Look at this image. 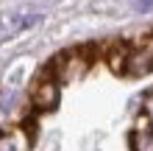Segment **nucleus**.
Masks as SVG:
<instances>
[{
    "label": "nucleus",
    "mask_w": 153,
    "mask_h": 151,
    "mask_svg": "<svg viewBox=\"0 0 153 151\" xmlns=\"http://www.w3.org/2000/svg\"><path fill=\"white\" fill-rule=\"evenodd\" d=\"M36 20H39V11H36V8H28V6L17 8V11L0 14V39H8V37H14V34L31 28Z\"/></svg>",
    "instance_id": "1"
},
{
    "label": "nucleus",
    "mask_w": 153,
    "mask_h": 151,
    "mask_svg": "<svg viewBox=\"0 0 153 151\" xmlns=\"http://www.w3.org/2000/svg\"><path fill=\"white\" fill-rule=\"evenodd\" d=\"M31 101L36 109H53L59 104V84L53 78H39L33 84V92H31Z\"/></svg>",
    "instance_id": "2"
},
{
    "label": "nucleus",
    "mask_w": 153,
    "mask_h": 151,
    "mask_svg": "<svg viewBox=\"0 0 153 151\" xmlns=\"http://www.w3.org/2000/svg\"><path fill=\"white\" fill-rule=\"evenodd\" d=\"M31 148V134L25 129H6L0 131V151H28Z\"/></svg>",
    "instance_id": "3"
},
{
    "label": "nucleus",
    "mask_w": 153,
    "mask_h": 151,
    "mask_svg": "<svg viewBox=\"0 0 153 151\" xmlns=\"http://www.w3.org/2000/svg\"><path fill=\"white\" fill-rule=\"evenodd\" d=\"M150 67H153V48L131 50L128 59H125V73H131V76H145Z\"/></svg>",
    "instance_id": "4"
},
{
    "label": "nucleus",
    "mask_w": 153,
    "mask_h": 151,
    "mask_svg": "<svg viewBox=\"0 0 153 151\" xmlns=\"http://www.w3.org/2000/svg\"><path fill=\"white\" fill-rule=\"evenodd\" d=\"M56 70H59V78H61V81H75V78L84 76L86 59H78V56H61V59L56 62Z\"/></svg>",
    "instance_id": "5"
},
{
    "label": "nucleus",
    "mask_w": 153,
    "mask_h": 151,
    "mask_svg": "<svg viewBox=\"0 0 153 151\" xmlns=\"http://www.w3.org/2000/svg\"><path fill=\"white\" fill-rule=\"evenodd\" d=\"M131 148L134 151H153V131L139 129L131 134Z\"/></svg>",
    "instance_id": "6"
},
{
    "label": "nucleus",
    "mask_w": 153,
    "mask_h": 151,
    "mask_svg": "<svg viewBox=\"0 0 153 151\" xmlns=\"http://www.w3.org/2000/svg\"><path fill=\"white\" fill-rule=\"evenodd\" d=\"M125 59H128V53H125L123 48H117L109 56V67L114 70V73H120V70H125Z\"/></svg>",
    "instance_id": "7"
}]
</instances>
